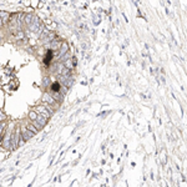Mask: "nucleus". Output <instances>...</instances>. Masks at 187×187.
<instances>
[{"label":"nucleus","mask_w":187,"mask_h":187,"mask_svg":"<svg viewBox=\"0 0 187 187\" xmlns=\"http://www.w3.org/2000/svg\"><path fill=\"white\" fill-rule=\"evenodd\" d=\"M21 140V131H20V125H16L14 131L11 132V145L13 151L19 147V141Z\"/></svg>","instance_id":"nucleus-1"},{"label":"nucleus","mask_w":187,"mask_h":187,"mask_svg":"<svg viewBox=\"0 0 187 187\" xmlns=\"http://www.w3.org/2000/svg\"><path fill=\"white\" fill-rule=\"evenodd\" d=\"M41 101H42V103H45V104H49L50 106H51V107L55 110V111H57V110L60 109V105H61V104H59L57 101H55V100L51 97V95H50L49 92H44V95H42Z\"/></svg>","instance_id":"nucleus-2"},{"label":"nucleus","mask_w":187,"mask_h":187,"mask_svg":"<svg viewBox=\"0 0 187 187\" xmlns=\"http://www.w3.org/2000/svg\"><path fill=\"white\" fill-rule=\"evenodd\" d=\"M20 131H21V137H23V140L25 141V142H28V141H30V139H32L34 135L28 127H26V125L25 124H20Z\"/></svg>","instance_id":"nucleus-3"},{"label":"nucleus","mask_w":187,"mask_h":187,"mask_svg":"<svg viewBox=\"0 0 187 187\" xmlns=\"http://www.w3.org/2000/svg\"><path fill=\"white\" fill-rule=\"evenodd\" d=\"M34 111H35L36 114H39V115H41L42 117H45L46 120H50V118L53 117V115L48 111L46 107H45L44 105H36L35 109H34Z\"/></svg>","instance_id":"nucleus-4"},{"label":"nucleus","mask_w":187,"mask_h":187,"mask_svg":"<svg viewBox=\"0 0 187 187\" xmlns=\"http://www.w3.org/2000/svg\"><path fill=\"white\" fill-rule=\"evenodd\" d=\"M9 30L13 31V32L18 31V14L10 15V19H9Z\"/></svg>","instance_id":"nucleus-5"},{"label":"nucleus","mask_w":187,"mask_h":187,"mask_svg":"<svg viewBox=\"0 0 187 187\" xmlns=\"http://www.w3.org/2000/svg\"><path fill=\"white\" fill-rule=\"evenodd\" d=\"M40 25H41V23H40V19L38 18V16H34V19H32V21H31V24L29 25V30L30 31H38V29L40 28Z\"/></svg>","instance_id":"nucleus-6"},{"label":"nucleus","mask_w":187,"mask_h":187,"mask_svg":"<svg viewBox=\"0 0 187 187\" xmlns=\"http://www.w3.org/2000/svg\"><path fill=\"white\" fill-rule=\"evenodd\" d=\"M57 51H59V54H57V55H59V57L64 56L67 51H70V46H69V44H67L66 41H63V42H61V46H60V49H59Z\"/></svg>","instance_id":"nucleus-7"},{"label":"nucleus","mask_w":187,"mask_h":187,"mask_svg":"<svg viewBox=\"0 0 187 187\" xmlns=\"http://www.w3.org/2000/svg\"><path fill=\"white\" fill-rule=\"evenodd\" d=\"M50 95H51V97L55 101H57L59 104H61L63 101H64V95H63L60 91H51V92H50Z\"/></svg>","instance_id":"nucleus-8"},{"label":"nucleus","mask_w":187,"mask_h":187,"mask_svg":"<svg viewBox=\"0 0 187 187\" xmlns=\"http://www.w3.org/2000/svg\"><path fill=\"white\" fill-rule=\"evenodd\" d=\"M61 46V40L55 38L51 42H50V50H53V51H56V50H59Z\"/></svg>","instance_id":"nucleus-9"},{"label":"nucleus","mask_w":187,"mask_h":187,"mask_svg":"<svg viewBox=\"0 0 187 187\" xmlns=\"http://www.w3.org/2000/svg\"><path fill=\"white\" fill-rule=\"evenodd\" d=\"M63 64H64V67H66V69H70V70H72V69H74V66H75V64L72 63V57H71V59H67V60H65Z\"/></svg>","instance_id":"nucleus-10"},{"label":"nucleus","mask_w":187,"mask_h":187,"mask_svg":"<svg viewBox=\"0 0 187 187\" xmlns=\"http://www.w3.org/2000/svg\"><path fill=\"white\" fill-rule=\"evenodd\" d=\"M25 125H26V127H28V129H29V130H30V131H31V132H32L34 135H38V133L40 132V131H39V130L36 129V127L32 125V122H31V121H30V122H26Z\"/></svg>","instance_id":"nucleus-11"},{"label":"nucleus","mask_w":187,"mask_h":187,"mask_svg":"<svg viewBox=\"0 0 187 187\" xmlns=\"http://www.w3.org/2000/svg\"><path fill=\"white\" fill-rule=\"evenodd\" d=\"M32 19H34V15L32 14H25V18H24V25H29L31 24V21H32Z\"/></svg>","instance_id":"nucleus-12"},{"label":"nucleus","mask_w":187,"mask_h":187,"mask_svg":"<svg viewBox=\"0 0 187 187\" xmlns=\"http://www.w3.org/2000/svg\"><path fill=\"white\" fill-rule=\"evenodd\" d=\"M0 18H2V20H3L4 24H5V23L9 21V19H10V14H9V13H6V11H0Z\"/></svg>","instance_id":"nucleus-13"},{"label":"nucleus","mask_w":187,"mask_h":187,"mask_svg":"<svg viewBox=\"0 0 187 187\" xmlns=\"http://www.w3.org/2000/svg\"><path fill=\"white\" fill-rule=\"evenodd\" d=\"M60 75H63V76H65V78L69 79L70 76H71V70L70 69H66V67L63 66V69L60 70Z\"/></svg>","instance_id":"nucleus-14"},{"label":"nucleus","mask_w":187,"mask_h":187,"mask_svg":"<svg viewBox=\"0 0 187 187\" xmlns=\"http://www.w3.org/2000/svg\"><path fill=\"white\" fill-rule=\"evenodd\" d=\"M55 38H56V35H55V34L50 32L49 35L46 36V39H44V40H42V42H44V44H49V42H51V41H53Z\"/></svg>","instance_id":"nucleus-15"},{"label":"nucleus","mask_w":187,"mask_h":187,"mask_svg":"<svg viewBox=\"0 0 187 187\" xmlns=\"http://www.w3.org/2000/svg\"><path fill=\"white\" fill-rule=\"evenodd\" d=\"M36 117H38V114H36L35 111H34V110L28 114V118H29L30 121H35V120H36Z\"/></svg>","instance_id":"nucleus-16"},{"label":"nucleus","mask_w":187,"mask_h":187,"mask_svg":"<svg viewBox=\"0 0 187 187\" xmlns=\"http://www.w3.org/2000/svg\"><path fill=\"white\" fill-rule=\"evenodd\" d=\"M49 85H50V78H49V76H45V78L42 79V86L49 87Z\"/></svg>","instance_id":"nucleus-17"},{"label":"nucleus","mask_w":187,"mask_h":187,"mask_svg":"<svg viewBox=\"0 0 187 187\" xmlns=\"http://www.w3.org/2000/svg\"><path fill=\"white\" fill-rule=\"evenodd\" d=\"M6 126H8V124H6L5 121L0 122V135H3V133H4V131H5V129H6Z\"/></svg>","instance_id":"nucleus-18"},{"label":"nucleus","mask_w":187,"mask_h":187,"mask_svg":"<svg viewBox=\"0 0 187 187\" xmlns=\"http://www.w3.org/2000/svg\"><path fill=\"white\" fill-rule=\"evenodd\" d=\"M67 90H69V89H67V87H65V86H61V85H60V89H59V91H60V92L63 94V95H64V96L66 95V92H67Z\"/></svg>","instance_id":"nucleus-19"},{"label":"nucleus","mask_w":187,"mask_h":187,"mask_svg":"<svg viewBox=\"0 0 187 187\" xmlns=\"http://www.w3.org/2000/svg\"><path fill=\"white\" fill-rule=\"evenodd\" d=\"M3 25H4V21L2 20V18H0V28H3Z\"/></svg>","instance_id":"nucleus-20"}]
</instances>
